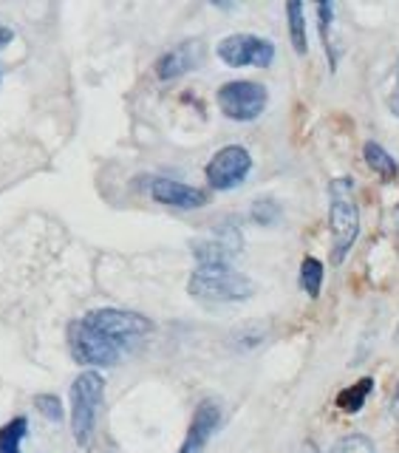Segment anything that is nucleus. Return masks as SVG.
Masks as SVG:
<instances>
[{
    "label": "nucleus",
    "instance_id": "obj_16",
    "mask_svg": "<svg viewBox=\"0 0 399 453\" xmlns=\"http://www.w3.org/2000/svg\"><path fill=\"white\" fill-rule=\"evenodd\" d=\"M28 434V419L12 417L6 425H0V453H23V439Z\"/></svg>",
    "mask_w": 399,
    "mask_h": 453
},
{
    "label": "nucleus",
    "instance_id": "obj_24",
    "mask_svg": "<svg viewBox=\"0 0 399 453\" xmlns=\"http://www.w3.org/2000/svg\"><path fill=\"white\" fill-rule=\"evenodd\" d=\"M391 411L399 417V382H396V391H394V400H391Z\"/></svg>",
    "mask_w": 399,
    "mask_h": 453
},
{
    "label": "nucleus",
    "instance_id": "obj_21",
    "mask_svg": "<svg viewBox=\"0 0 399 453\" xmlns=\"http://www.w3.org/2000/svg\"><path fill=\"white\" fill-rule=\"evenodd\" d=\"M35 408L40 411L49 422H63V400L57 394H37L35 396Z\"/></svg>",
    "mask_w": 399,
    "mask_h": 453
},
{
    "label": "nucleus",
    "instance_id": "obj_1",
    "mask_svg": "<svg viewBox=\"0 0 399 453\" xmlns=\"http://www.w3.org/2000/svg\"><path fill=\"white\" fill-rule=\"evenodd\" d=\"M329 230H332V264H343L360 235V207L354 181L337 176L329 181Z\"/></svg>",
    "mask_w": 399,
    "mask_h": 453
},
{
    "label": "nucleus",
    "instance_id": "obj_26",
    "mask_svg": "<svg viewBox=\"0 0 399 453\" xmlns=\"http://www.w3.org/2000/svg\"><path fill=\"white\" fill-rule=\"evenodd\" d=\"M396 219H399V207H396ZM396 230H399V226H396Z\"/></svg>",
    "mask_w": 399,
    "mask_h": 453
},
{
    "label": "nucleus",
    "instance_id": "obj_23",
    "mask_svg": "<svg viewBox=\"0 0 399 453\" xmlns=\"http://www.w3.org/2000/svg\"><path fill=\"white\" fill-rule=\"evenodd\" d=\"M6 42H12V32H9V28H4V26H0V49H4Z\"/></svg>",
    "mask_w": 399,
    "mask_h": 453
},
{
    "label": "nucleus",
    "instance_id": "obj_13",
    "mask_svg": "<svg viewBox=\"0 0 399 453\" xmlns=\"http://www.w3.org/2000/svg\"><path fill=\"white\" fill-rule=\"evenodd\" d=\"M363 159L368 165V170H374L380 179L394 181L399 176V165L394 156L380 145V142H365L363 145Z\"/></svg>",
    "mask_w": 399,
    "mask_h": 453
},
{
    "label": "nucleus",
    "instance_id": "obj_6",
    "mask_svg": "<svg viewBox=\"0 0 399 453\" xmlns=\"http://www.w3.org/2000/svg\"><path fill=\"white\" fill-rule=\"evenodd\" d=\"M216 103H219V108H221V113H224L226 119H233V122H252V119H258L261 113L266 111L269 91H266V85H261V82L233 80V82H224L221 88H219Z\"/></svg>",
    "mask_w": 399,
    "mask_h": 453
},
{
    "label": "nucleus",
    "instance_id": "obj_7",
    "mask_svg": "<svg viewBox=\"0 0 399 453\" xmlns=\"http://www.w3.org/2000/svg\"><path fill=\"white\" fill-rule=\"evenodd\" d=\"M216 54L230 68H269L275 63V42L269 37L241 32L224 37L216 46Z\"/></svg>",
    "mask_w": 399,
    "mask_h": 453
},
{
    "label": "nucleus",
    "instance_id": "obj_18",
    "mask_svg": "<svg viewBox=\"0 0 399 453\" xmlns=\"http://www.w3.org/2000/svg\"><path fill=\"white\" fill-rule=\"evenodd\" d=\"M332 23H334V4H318V26H320V37H323V46L329 51V68H337V54L332 51Z\"/></svg>",
    "mask_w": 399,
    "mask_h": 453
},
{
    "label": "nucleus",
    "instance_id": "obj_12",
    "mask_svg": "<svg viewBox=\"0 0 399 453\" xmlns=\"http://www.w3.org/2000/svg\"><path fill=\"white\" fill-rule=\"evenodd\" d=\"M204 60V46L198 40H184L181 46L165 51L159 60H156V77L162 82H173L184 74H190Z\"/></svg>",
    "mask_w": 399,
    "mask_h": 453
},
{
    "label": "nucleus",
    "instance_id": "obj_22",
    "mask_svg": "<svg viewBox=\"0 0 399 453\" xmlns=\"http://www.w3.org/2000/svg\"><path fill=\"white\" fill-rule=\"evenodd\" d=\"M388 108H391L394 117H399V74H396V88H394V94L388 96Z\"/></svg>",
    "mask_w": 399,
    "mask_h": 453
},
{
    "label": "nucleus",
    "instance_id": "obj_2",
    "mask_svg": "<svg viewBox=\"0 0 399 453\" xmlns=\"http://www.w3.org/2000/svg\"><path fill=\"white\" fill-rule=\"evenodd\" d=\"M188 292L202 303H241L255 295V283L233 266H196Z\"/></svg>",
    "mask_w": 399,
    "mask_h": 453
},
{
    "label": "nucleus",
    "instance_id": "obj_5",
    "mask_svg": "<svg viewBox=\"0 0 399 453\" xmlns=\"http://www.w3.org/2000/svg\"><path fill=\"white\" fill-rule=\"evenodd\" d=\"M82 323H88L91 329L105 334L122 349L153 332V320L148 315H142V311H131V309H94L82 318Z\"/></svg>",
    "mask_w": 399,
    "mask_h": 453
},
{
    "label": "nucleus",
    "instance_id": "obj_25",
    "mask_svg": "<svg viewBox=\"0 0 399 453\" xmlns=\"http://www.w3.org/2000/svg\"><path fill=\"white\" fill-rule=\"evenodd\" d=\"M301 453H320V450H318L315 445H303V450H301Z\"/></svg>",
    "mask_w": 399,
    "mask_h": 453
},
{
    "label": "nucleus",
    "instance_id": "obj_11",
    "mask_svg": "<svg viewBox=\"0 0 399 453\" xmlns=\"http://www.w3.org/2000/svg\"><path fill=\"white\" fill-rule=\"evenodd\" d=\"M148 193H150L153 202H159L165 207H173V210H198L210 202L204 190L193 188V184L176 181V179H167V176L150 179Z\"/></svg>",
    "mask_w": 399,
    "mask_h": 453
},
{
    "label": "nucleus",
    "instance_id": "obj_8",
    "mask_svg": "<svg viewBox=\"0 0 399 453\" xmlns=\"http://www.w3.org/2000/svg\"><path fill=\"white\" fill-rule=\"evenodd\" d=\"M249 170H252L249 150L244 145H226V148L216 150V156L207 162L204 176L212 190L226 193V190L241 188V184L247 181Z\"/></svg>",
    "mask_w": 399,
    "mask_h": 453
},
{
    "label": "nucleus",
    "instance_id": "obj_3",
    "mask_svg": "<svg viewBox=\"0 0 399 453\" xmlns=\"http://www.w3.org/2000/svg\"><path fill=\"white\" fill-rule=\"evenodd\" d=\"M103 400H105V377L94 372V368H85L71 382V434H74V442L80 448H88L94 442Z\"/></svg>",
    "mask_w": 399,
    "mask_h": 453
},
{
    "label": "nucleus",
    "instance_id": "obj_20",
    "mask_svg": "<svg viewBox=\"0 0 399 453\" xmlns=\"http://www.w3.org/2000/svg\"><path fill=\"white\" fill-rule=\"evenodd\" d=\"M329 453H377V448L365 434H349L340 439Z\"/></svg>",
    "mask_w": 399,
    "mask_h": 453
},
{
    "label": "nucleus",
    "instance_id": "obj_10",
    "mask_svg": "<svg viewBox=\"0 0 399 453\" xmlns=\"http://www.w3.org/2000/svg\"><path fill=\"white\" fill-rule=\"evenodd\" d=\"M221 428V405L219 400H202L193 411L190 428L184 442L176 453H204V448L210 445V439L216 436V431Z\"/></svg>",
    "mask_w": 399,
    "mask_h": 453
},
{
    "label": "nucleus",
    "instance_id": "obj_14",
    "mask_svg": "<svg viewBox=\"0 0 399 453\" xmlns=\"http://www.w3.org/2000/svg\"><path fill=\"white\" fill-rule=\"evenodd\" d=\"M287 23H289V40L295 54L306 57L309 54V37H306V6L292 0L287 4Z\"/></svg>",
    "mask_w": 399,
    "mask_h": 453
},
{
    "label": "nucleus",
    "instance_id": "obj_9",
    "mask_svg": "<svg viewBox=\"0 0 399 453\" xmlns=\"http://www.w3.org/2000/svg\"><path fill=\"white\" fill-rule=\"evenodd\" d=\"M241 250H244V238L233 224L219 226L212 235L193 241V258L198 261V266H233Z\"/></svg>",
    "mask_w": 399,
    "mask_h": 453
},
{
    "label": "nucleus",
    "instance_id": "obj_15",
    "mask_svg": "<svg viewBox=\"0 0 399 453\" xmlns=\"http://www.w3.org/2000/svg\"><path fill=\"white\" fill-rule=\"evenodd\" d=\"M372 391H374V380L372 377H363V380H357L354 386H349V388H343L337 394V400H334V405L340 408V411H346V414H357V411H363V405L368 403V396H372Z\"/></svg>",
    "mask_w": 399,
    "mask_h": 453
},
{
    "label": "nucleus",
    "instance_id": "obj_17",
    "mask_svg": "<svg viewBox=\"0 0 399 453\" xmlns=\"http://www.w3.org/2000/svg\"><path fill=\"white\" fill-rule=\"evenodd\" d=\"M323 278H326V269H323V261L318 258H303L301 264V287L309 297H320L323 292Z\"/></svg>",
    "mask_w": 399,
    "mask_h": 453
},
{
    "label": "nucleus",
    "instance_id": "obj_19",
    "mask_svg": "<svg viewBox=\"0 0 399 453\" xmlns=\"http://www.w3.org/2000/svg\"><path fill=\"white\" fill-rule=\"evenodd\" d=\"M249 216H252L255 224L272 226V224L280 219V204L275 202V198H255V202H252V210H249Z\"/></svg>",
    "mask_w": 399,
    "mask_h": 453
},
{
    "label": "nucleus",
    "instance_id": "obj_4",
    "mask_svg": "<svg viewBox=\"0 0 399 453\" xmlns=\"http://www.w3.org/2000/svg\"><path fill=\"white\" fill-rule=\"evenodd\" d=\"M68 351L80 365L85 368H108L117 365L122 360V346H117L113 340H108L105 334H99L96 329H91L88 323L74 320L68 326Z\"/></svg>",
    "mask_w": 399,
    "mask_h": 453
}]
</instances>
